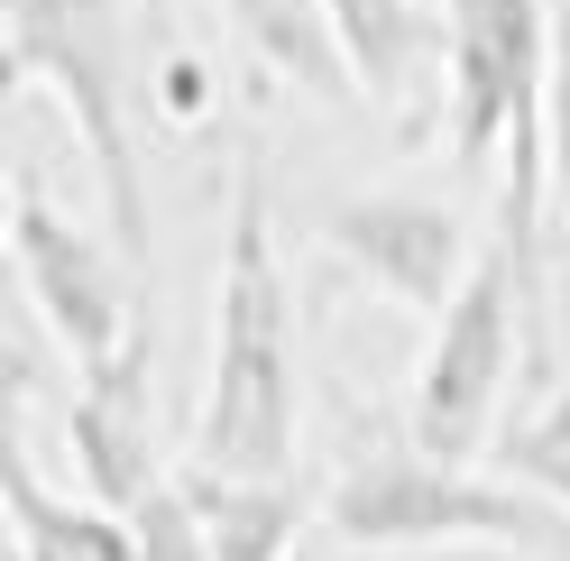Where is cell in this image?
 Instances as JSON below:
<instances>
[{
	"instance_id": "cell-14",
	"label": "cell",
	"mask_w": 570,
	"mask_h": 561,
	"mask_svg": "<svg viewBox=\"0 0 570 561\" xmlns=\"http://www.w3.org/2000/svg\"><path fill=\"white\" fill-rule=\"evenodd\" d=\"M543 194L570 230V0H561V28H552V83H543Z\"/></svg>"
},
{
	"instance_id": "cell-9",
	"label": "cell",
	"mask_w": 570,
	"mask_h": 561,
	"mask_svg": "<svg viewBox=\"0 0 570 561\" xmlns=\"http://www.w3.org/2000/svg\"><path fill=\"white\" fill-rule=\"evenodd\" d=\"M0 515H10L19 561H138V534L101 498H56L28 461V433L0 442Z\"/></svg>"
},
{
	"instance_id": "cell-16",
	"label": "cell",
	"mask_w": 570,
	"mask_h": 561,
	"mask_svg": "<svg viewBox=\"0 0 570 561\" xmlns=\"http://www.w3.org/2000/svg\"><path fill=\"white\" fill-rule=\"evenodd\" d=\"M295 561H332V552H295Z\"/></svg>"
},
{
	"instance_id": "cell-11",
	"label": "cell",
	"mask_w": 570,
	"mask_h": 561,
	"mask_svg": "<svg viewBox=\"0 0 570 561\" xmlns=\"http://www.w3.org/2000/svg\"><path fill=\"white\" fill-rule=\"evenodd\" d=\"M222 10H230V28L248 38V56H258L276 83H295L313 101H368L360 65H350V47H341L332 0H222Z\"/></svg>"
},
{
	"instance_id": "cell-12",
	"label": "cell",
	"mask_w": 570,
	"mask_h": 561,
	"mask_svg": "<svg viewBox=\"0 0 570 561\" xmlns=\"http://www.w3.org/2000/svg\"><path fill=\"white\" fill-rule=\"evenodd\" d=\"M341 19V47L360 65V92L368 101H396L414 83L423 47H433V19H423V0H332Z\"/></svg>"
},
{
	"instance_id": "cell-1",
	"label": "cell",
	"mask_w": 570,
	"mask_h": 561,
	"mask_svg": "<svg viewBox=\"0 0 570 561\" xmlns=\"http://www.w3.org/2000/svg\"><path fill=\"white\" fill-rule=\"evenodd\" d=\"M295 433H304L295 286H285V258H276L267 157L239 148V166H230L222 295H212V377H203V405H194V461L203 470L295 479Z\"/></svg>"
},
{
	"instance_id": "cell-15",
	"label": "cell",
	"mask_w": 570,
	"mask_h": 561,
	"mask_svg": "<svg viewBox=\"0 0 570 561\" xmlns=\"http://www.w3.org/2000/svg\"><path fill=\"white\" fill-rule=\"evenodd\" d=\"M507 451H515V470H524V479H552V470H570V387H561L543 414H533V424H524Z\"/></svg>"
},
{
	"instance_id": "cell-4",
	"label": "cell",
	"mask_w": 570,
	"mask_h": 561,
	"mask_svg": "<svg viewBox=\"0 0 570 561\" xmlns=\"http://www.w3.org/2000/svg\"><path fill=\"white\" fill-rule=\"evenodd\" d=\"M323 524L360 552H433V543H552L561 524L533 479H479L442 451H377L323 488Z\"/></svg>"
},
{
	"instance_id": "cell-5",
	"label": "cell",
	"mask_w": 570,
	"mask_h": 561,
	"mask_svg": "<svg viewBox=\"0 0 570 561\" xmlns=\"http://www.w3.org/2000/svg\"><path fill=\"white\" fill-rule=\"evenodd\" d=\"M10 267H19V295H28V313L65 341V360H75V377L83 368H101L111 350L148 323V304H138L129 286V258L120 249H101L92 230H75L47 203V185L38 175H10Z\"/></svg>"
},
{
	"instance_id": "cell-10",
	"label": "cell",
	"mask_w": 570,
	"mask_h": 561,
	"mask_svg": "<svg viewBox=\"0 0 570 561\" xmlns=\"http://www.w3.org/2000/svg\"><path fill=\"white\" fill-rule=\"evenodd\" d=\"M175 479H185V498H194L203 534H212V561H295V552H304V515H313V498H304L295 479L203 470V461H185Z\"/></svg>"
},
{
	"instance_id": "cell-3",
	"label": "cell",
	"mask_w": 570,
	"mask_h": 561,
	"mask_svg": "<svg viewBox=\"0 0 570 561\" xmlns=\"http://www.w3.org/2000/svg\"><path fill=\"white\" fill-rule=\"evenodd\" d=\"M543 332H552L543 323V222L497 213L470 286L451 295V313H433V350H423L414 396H405L414 451L479 461L497 442V414H507V387H515L524 350H543Z\"/></svg>"
},
{
	"instance_id": "cell-7",
	"label": "cell",
	"mask_w": 570,
	"mask_h": 561,
	"mask_svg": "<svg viewBox=\"0 0 570 561\" xmlns=\"http://www.w3.org/2000/svg\"><path fill=\"white\" fill-rule=\"evenodd\" d=\"M323 249L360 276V286H377L386 304L405 313H451V295L470 286V230H460L451 203H423V194H350L323 213Z\"/></svg>"
},
{
	"instance_id": "cell-2",
	"label": "cell",
	"mask_w": 570,
	"mask_h": 561,
	"mask_svg": "<svg viewBox=\"0 0 570 561\" xmlns=\"http://www.w3.org/2000/svg\"><path fill=\"white\" fill-rule=\"evenodd\" d=\"M0 75L10 92H56L75 120L92 185H101V222L129 276H148L157 230H148V175H138V120H129V19L120 0H0Z\"/></svg>"
},
{
	"instance_id": "cell-6",
	"label": "cell",
	"mask_w": 570,
	"mask_h": 561,
	"mask_svg": "<svg viewBox=\"0 0 570 561\" xmlns=\"http://www.w3.org/2000/svg\"><path fill=\"white\" fill-rule=\"evenodd\" d=\"M451 19V157L488 166L515 129H543L561 0H442Z\"/></svg>"
},
{
	"instance_id": "cell-13",
	"label": "cell",
	"mask_w": 570,
	"mask_h": 561,
	"mask_svg": "<svg viewBox=\"0 0 570 561\" xmlns=\"http://www.w3.org/2000/svg\"><path fill=\"white\" fill-rule=\"evenodd\" d=\"M129 534H138V561H212V534H203V515H194V498H185L175 470H166L157 498L129 506Z\"/></svg>"
},
{
	"instance_id": "cell-8",
	"label": "cell",
	"mask_w": 570,
	"mask_h": 561,
	"mask_svg": "<svg viewBox=\"0 0 570 561\" xmlns=\"http://www.w3.org/2000/svg\"><path fill=\"white\" fill-rule=\"evenodd\" d=\"M148 377H157V332L138 323L101 368L75 377V405H65V451H75V479L83 498L101 506H138L166 488V461H157V433H148Z\"/></svg>"
}]
</instances>
